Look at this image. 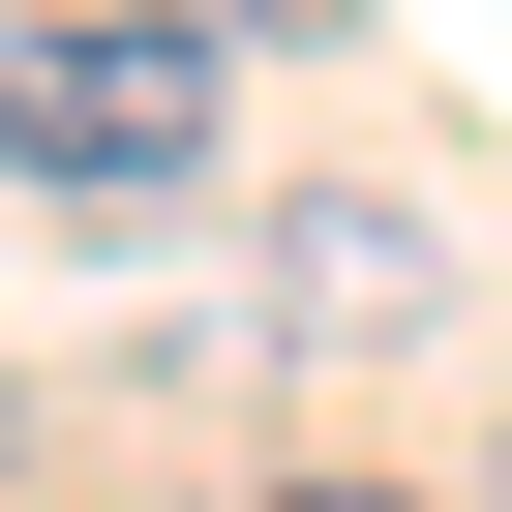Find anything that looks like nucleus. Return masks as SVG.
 <instances>
[{"label": "nucleus", "mask_w": 512, "mask_h": 512, "mask_svg": "<svg viewBox=\"0 0 512 512\" xmlns=\"http://www.w3.org/2000/svg\"><path fill=\"white\" fill-rule=\"evenodd\" d=\"M211 121H241V31H181V0H31L0 31V181L151 211V181H211Z\"/></svg>", "instance_id": "f257e3e1"}, {"label": "nucleus", "mask_w": 512, "mask_h": 512, "mask_svg": "<svg viewBox=\"0 0 512 512\" xmlns=\"http://www.w3.org/2000/svg\"><path fill=\"white\" fill-rule=\"evenodd\" d=\"M241 302H272L302 362H362V332H422V211H392V181H302L272 241H241Z\"/></svg>", "instance_id": "f03ea898"}, {"label": "nucleus", "mask_w": 512, "mask_h": 512, "mask_svg": "<svg viewBox=\"0 0 512 512\" xmlns=\"http://www.w3.org/2000/svg\"><path fill=\"white\" fill-rule=\"evenodd\" d=\"M272 512H422V482H272Z\"/></svg>", "instance_id": "7ed1b4c3"}]
</instances>
